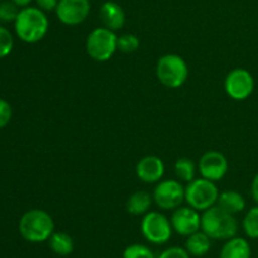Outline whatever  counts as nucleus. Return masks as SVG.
Returning a JSON list of instances; mask_svg holds the SVG:
<instances>
[{"instance_id": "f03ea898", "label": "nucleus", "mask_w": 258, "mask_h": 258, "mask_svg": "<svg viewBox=\"0 0 258 258\" xmlns=\"http://www.w3.org/2000/svg\"><path fill=\"white\" fill-rule=\"evenodd\" d=\"M201 229L217 241H227L238 233V222L234 214L228 213L221 207L213 206L202 214Z\"/></svg>"}, {"instance_id": "7ed1b4c3", "label": "nucleus", "mask_w": 258, "mask_h": 258, "mask_svg": "<svg viewBox=\"0 0 258 258\" xmlns=\"http://www.w3.org/2000/svg\"><path fill=\"white\" fill-rule=\"evenodd\" d=\"M19 232L28 242H45L54 233V221L43 209H30L20 218Z\"/></svg>"}, {"instance_id": "aec40b11", "label": "nucleus", "mask_w": 258, "mask_h": 258, "mask_svg": "<svg viewBox=\"0 0 258 258\" xmlns=\"http://www.w3.org/2000/svg\"><path fill=\"white\" fill-rule=\"evenodd\" d=\"M174 171H175L176 178L185 183H190L191 180L196 179V164L188 158L178 159L174 165Z\"/></svg>"}, {"instance_id": "2eb2a0df", "label": "nucleus", "mask_w": 258, "mask_h": 258, "mask_svg": "<svg viewBox=\"0 0 258 258\" xmlns=\"http://www.w3.org/2000/svg\"><path fill=\"white\" fill-rule=\"evenodd\" d=\"M219 258H252V249L248 241L242 237L227 239L219 253Z\"/></svg>"}, {"instance_id": "39448f33", "label": "nucleus", "mask_w": 258, "mask_h": 258, "mask_svg": "<svg viewBox=\"0 0 258 258\" xmlns=\"http://www.w3.org/2000/svg\"><path fill=\"white\" fill-rule=\"evenodd\" d=\"M117 39L113 30L106 27L96 28L86 39L87 54L96 62H107L117 50Z\"/></svg>"}, {"instance_id": "423d86ee", "label": "nucleus", "mask_w": 258, "mask_h": 258, "mask_svg": "<svg viewBox=\"0 0 258 258\" xmlns=\"http://www.w3.org/2000/svg\"><path fill=\"white\" fill-rule=\"evenodd\" d=\"M219 190L214 181L208 179H194L185 186V202L198 212H204L216 206Z\"/></svg>"}, {"instance_id": "f8f14e48", "label": "nucleus", "mask_w": 258, "mask_h": 258, "mask_svg": "<svg viewBox=\"0 0 258 258\" xmlns=\"http://www.w3.org/2000/svg\"><path fill=\"white\" fill-rule=\"evenodd\" d=\"M198 170L202 178L216 183L226 176L227 171H228V160L219 151H207L199 160Z\"/></svg>"}, {"instance_id": "7c9ffc66", "label": "nucleus", "mask_w": 258, "mask_h": 258, "mask_svg": "<svg viewBox=\"0 0 258 258\" xmlns=\"http://www.w3.org/2000/svg\"><path fill=\"white\" fill-rule=\"evenodd\" d=\"M0 2H3V0H0Z\"/></svg>"}, {"instance_id": "9d476101", "label": "nucleus", "mask_w": 258, "mask_h": 258, "mask_svg": "<svg viewBox=\"0 0 258 258\" xmlns=\"http://www.w3.org/2000/svg\"><path fill=\"white\" fill-rule=\"evenodd\" d=\"M54 12L62 24L75 27L88 18L91 3L90 0H59Z\"/></svg>"}, {"instance_id": "ddd939ff", "label": "nucleus", "mask_w": 258, "mask_h": 258, "mask_svg": "<svg viewBox=\"0 0 258 258\" xmlns=\"http://www.w3.org/2000/svg\"><path fill=\"white\" fill-rule=\"evenodd\" d=\"M136 176L140 179L143 183L154 184L159 183L163 179L165 173V165L163 160L155 155L144 156L136 164Z\"/></svg>"}, {"instance_id": "6ab92c4d", "label": "nucleus", "mask_w": 258, "mask_h": 258, "mask_svg": "<svg viewBox=\"0 0 258 258\" xmlns=\"http://www.w3.org/2000/svg\"><path fill=\"white\" fill-rule=\"evenodd\" d=\"M48 242H49V248L52 249L53 253L60 257L70 256L75 249V242L72 237L66 232H54Z\"/></svg>"}, {"instance_id": "f3484780", "label": "nucleus", "mask_w": 258, "mask_h": 258, "mask_svg": "<svg viewBox=\"0 0 258 258\" xmlns=\"http://www.w3.org/2000/svg\"><path fill=\"white\" fill-rule=\"evenodd\" d=\"M217 206L221 207L228 213L234 214L241 213L246 208V199L241 193L236 190H226L219 193Z\"/></svg>"}, {"instance_id": "a211bd4d", "label": "nucleus", "mask_w": 258, "mask_h": 258, "mask_svg": "<svg viewBox=\"0 0 258 258\" xmlns=\"http://www.w3.org/2000/svg\"><path fill=\"white\" fill-rule=\"evenodd\" d=\"M153 196L145 190H138L131 194L126 203V209L133 216H145L153 203Z\"/></svg>"}, {"instance_id": "4468645a", "label": "nucleus", "mask_w": 258, "mask_h": 258, "mask_svg": "<svg viewBox=\"0 0 258 258\" xmlns=\"http://www.w3.org/2000/svg\"><path fill=\"white\" fill-rule=\"evenodd\" d=\"M100 19L103 27L116 32L125 25L126 14L120 4L115 2H106L100 9Z\"/></svg>"}, {"instance_id": "5701e85b", "label": "nucleus", "mask_w": 258, "mask_h": 258, "mask_svg": "<svg viewBox=\"0 0 258 258\" xmlns=\"http://www.w3.org/2000/svg\"><path fill=\"white\" fill-rule=\"evenodd\" d=\"M123 258H156L148 246L140 243L130 244L123 251Z\"/></svg>"}, {"instance_id": "cd10ccee", "label": "nucleus", "mask_w": 258, "mask_h": 258, "mask_svg": "<svg viewBox=\"0 0 258 258\" xmlns=\"http://www.w3.org/2000/svg\"><path fill=\"white\" fill-rule=\"evenodd\" d=\"M35 3L43 12H53L57 8L59 0H35Z\"/></svg>"}, {"instance_id": "bb28decb", "label": "nucleus", "mask_w": 258, "mask_h": 258, "mask_svg": "<svg viewBox=\"0 0 258 258\" xmlns=\"http://www.w3.org/2000/svg\"><path fill=\"white\" fill-rule=\"evenodd\" d=\"M12 118V107L5 100L0 98V128L5 127Z\"/></svg>"}, {"instance_id": "f257e3e1", "label": "nucleus", "mask_w": 258, "mask_h": 258, "mask_svg": "<svg viewBox=\"0 0 258 258\" xmlns=\"http://www.w3.org/2000/svg\"><path fill=\"white\" fill-rule=\"evenodd\" d=\"M15 33L18 38L25 43H38L47 35L49 29V20L39 8L25 7L19 10L14 22Z\"/></svg>"}, {"instance_id": "dca6fc26", "label": "nucleus", "mask_w": 258, "mask_h": 258, "mask_svg": "<svg viewBox=\"0 0 258 258\" xmlns=\"http://www.w3.org/2000/svg\"><path fill=\"white\" fill-rule=\"evenodd\" d=\"M212 238L207 236L203 231H198L196 233L186 237L185 249L193 257H203L211 251Z\"/></svg>"}, {"instance_id": "412c9836", "label": "nucleus", "mask_w": 258, "mask_h": 258, "mask_svg": "<svg viewBox=\"0 0 258 258\" xmlns=\"http://www.w3.org/2000/svg\"><path fill=\"white\" fill-rule=\"evenodd\" d=\"M242 226H243V231L247 237L252 239H258V206L247 212L243 222H242Z\"/></svg>"}, {"instance_id": "a878e982", "label": "nucleus", "mask_w": 258, "mask_h": 258, "mask_svg": "<svg viewBox=\"0 0 258 258\" xmlns=\"http://www.w3.org/2000/svg\"><path fill=\"white\" fill-rule=\"evenodd\" d=\"M156 258H190V254L188 253L185 248L181 247H170L161 252Z\"/></svg>"}, {"instance_id": "c85d7f7f", "label": "nucleus", "mask_w": 258, "mask_h": 258, "mask_svg": "<svg viewBox=\"0 0 258 258\" xmlns=\"http://www.w3.org/2000/svg\"><path fill=\"white\" fill-rule=\"evenodd\" d=\"M251 191H252V197H253L254 202L258 204V173L254 175L253 180H252Z\"/></svg>"}, {"instance_id": "9b49d317", "label": "nucleus", "mask_w": 258, "mask_h": 258, "mask_svg": "<svg viewBox=\"0 0 258 258\" xmlns=\"http://www.w3.org/2000/svg\"><path fill=\"white\" fill-rule=\"evenodd\" d=\"M170 222L174 232L180 236L188 237L201 231L202 216L191 207H179L174 209Z\"/></svg>"}, {"instance_id": "b1692460", "label": "nucleus", "mask_w": 258, "mask_h": 258, "mask_svg": "<svg viewBox=\"0 0 258 258\" xmlns=\"http://www.w3.org/2000/svg\"><path fill=\"white\" fill-rule=\"evenodd\" d=\"M15 3L10 2H0V20L3 22H15L18 14H19V9Z\"/></svg>"}, {"instance_id": "393cba45", "label": "nucleus", "mask_w": 258, "mask_h": 258, "mask_svg": "<svg viewBox=\"0 0 258 258\" xmlns=\"http://www.w3.org/2000/svg\"><path fill=\"white\" fill-rule=\"evenodd\" d=\"M14 47L13 35L7 28L0 27V58H4L10 54Z\"/></svg>"}, {"instance_id": "1a4fd4ad", "label": "nucleus", "mask_w": 258, "mask_h": 258, "mask_svg": "<svg viewBox=\"0 0 258 258\" xmlns=\"http://www.w3.org/2000/svg\"><path fill=\"white\" fill-rule=\"evenodd\" d=\"M224 90L227 95L233 100H247L254 90L253 76L244 68H234L224 80Z\"/></svg>"}, {"instance_id": "c756f323", "label": "nucleus", "mask_w": 258, "mask_h": 258, "mask_svg": "<svg viewBox=\"0 0 258 258\" xmlns=\"http://www.w3.org/2000/svg\"><path fill=\"white\" fill-rule=\"evenodd\" d=\"M12 2L15 3L19 8H25V7H29V4L33 2V0H12Z\"/></svg>"}, {"instance_id": "20e7f679", "label": "nucleus", "mask_w": 258, "mask_h": 258, "mask_svg": "<svg viewBox=\"0 0 258 258\" xmlns=\"http://www.w3.org/2000/svg\"><path fill=\"white\" fill-rule=\"evenodd\" d=\"M189 68L183 57L178 54H165L156 63V77L168 88H179L186 82Z\"/></svg>"}, {"instance_id": "6e6552de", "label": "nucleus", "mask_w": 258, "mask_h": 258, "mask_svg": "<svg viewBox=\"0 0 258 258\" xmlns=\"http://www.w3.org/2000/svg\"><path fill=\"white\" fill-rule=\"evenodd\" d=\"M153 199L160 209L174 211L185 201V188L179 180L174 179L160 180L154 189Z\"/></svg>"}, {"instance_id": "4be33fe9", "label": "nucleus", "mask_w": 258, "mask_h": 258, "mask_svg": "<svg viewBox=\"0 0 258 258\" xmlns=\"http://www.w3.org/2000/svg\"><path fill=\"white\" fill-rule=\"evenodd\" d=\"M140 47V40L135 34H122L117 39V49H120L123 53H134Z\"/></svg>"}, {"instance_id": "0eeeda50", "label": "nucleus", "mask_w": 258, "mask_h": 258, "mask_svg": "<svg viewBox=\"0 0 258 258\" xmlns=\"http://www.w3.org/2000/svg\"><path fill=\"white\" fill-rule=\"evenodd\" d=\"M140 228L144 238L153 244L166 243L173 234L170 219L160 212H148L141 219Z\"/></svg>"}]
</instances>
